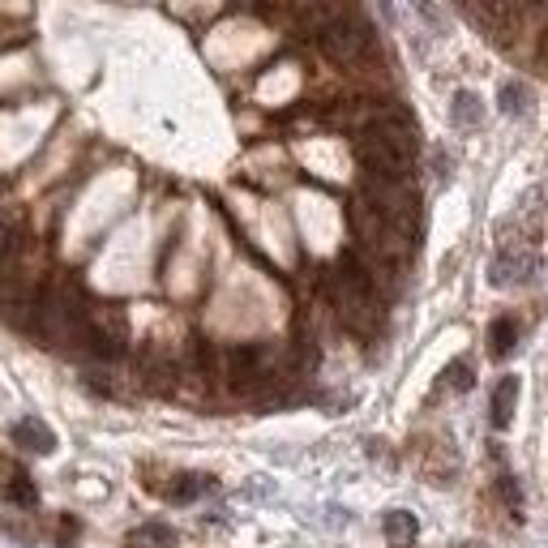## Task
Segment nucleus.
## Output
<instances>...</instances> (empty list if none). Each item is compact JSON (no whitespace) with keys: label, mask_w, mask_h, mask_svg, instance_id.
<instances>
[{"label":"nucleus","mask_w":548,"mask_h":548,"mask_svg":"<svg viewBox=\"0 0 548 548\" xmlns=\"http://www.w3.org/2000/svg\"><path fill=\"white\" fill-rule=\"evenodd\" d=\"M416 531H420V527H416V519H411L407 510H390V514H386V540H390V544L407 548L411 540H416Z\"/></svg>","instance_id":"obj_6"},{"label":"nucleus","mask_w":548,"mask_h":548,"mask_svg":"<svg viewBox=\"0 0 548 548\" xmlns=\"http://www.w3.org/2000/svg\"><path fill=\"white\" fill-rule=\"evenodd\" d=\"M206 489H210V480H206V476H176V484H172V489H167V497H172V501H180V506H185V501L202 497Z\"/></svg>","instance_id":"obj_9"},{"label":"nucleus","mask_w":548,"mask_h":548,"mask_svg":"<svg viewBox=\"0 0 548 548\" xmlns=\"http://www.w3.org/2000/svg\"><path fill=\"white\" fill-rule=\"evenodd\" d=\"M133 540H137V544H142V540H155V544H172V531H167V527H142V531H137Z\"/></svg>","instance_id":"obj_12"},{"label":"nucleus","mask_w":548,"mask_h":548,"mask_svg":"<svg viewBox=\"0 0 548 548\" xmlns=\"http://www.w3.org/2000/svg\"><path fill=\"white\" fill-rule=\"evenodd\" d=\"M514 343H519V326H514V317H497V322L489 326V352L501 360L514 352Z\"/></svg>","instance_id":"obj_5"},{"label":"nucleus","mask_w":548,"mask_h":548,"mask_svg":"<svg viewBox=\"0 0 548 548\" xmlns=\"http://www.w3.org/2000/svg\"><path fill=\"white\" fill-rule=\"evenodd\" d=\"M514 403H519V377H501L497 390H493V429H506V424L514 420Z\"/></svg>","instance_id":"obj_4"},{"label":"nucleus","mask_w":548,"mask_h":548,"mask_svg":"<svg viewBox=\"0 0 548 548\" xmlns=\"http://www.w3.org/2000/svg\"><path fill=\"white\" fill-rule=\"evenodd\" d=\"M5 497L13 501V506H26V510H30V506H35V484H30L26 476H13V480L5 484Z\"/></svg>","instance_id":"obj_10"},{"label":"nucleus","mask_w":548,"mask_h":548,"mask_svg":"<svg viewBox=\"0 0 548 548\" xmlns=\"http://www.w3.org/2000/svg\"><path fill=\"white\" fill-rule=\"evenodd\" d=\"M317 43H322V52L334 60V65H369L377 56V35L373 26L360 18V13H343V18H334L326 30H317Z\"/></svg>","instance_id":"obj_1"},{"label":"nucleus","mask_w":548,"mask_h":548,"mask_svg":"<svg viewBox=\"0 0 548 548\" xmlns=\"http://www.w3.org/2000/svg\"><path fill=\"white\" fill-rule=\"evenodd\" d=\"M73 531H78V527H73V519H65V527H60V544H69Z\"/></svg>","instance_id":"obj_13"},{"label":"nucleus","mask_w":548,"mask_h":548,"mask_svg":"<svg viewBox=\"0 0 548 548\" xmlns=\"http://www.w3.org/2000/svg\"><path fill=\"white\" fill-rule=\"evenodd\" d=\"M536 253L531 249H501L497 257H493V266H489V279L497 283V287H510V283H527L531 274H536Z\"/></svg>","instance_id":"obj_2"},{"label":"nucleus","mask_w":548,"mask_h":548,"mask_svg":"<svg viewBox=\"0 0 548 548\" xmlns=\"http://www.w3.org/2000/svg\"><path fill=\"white\" fill-rule=\"evenodd\" d=\"M446 386L459 390V394L471 390V364H467V360H454V364H450V369H446Z\"/></svg>","instance_id":"obj_11"},{"label":"nucleus","mask_w":548,"mask_h":548,"mask_svg":"<svg viewBox=\"0 0 548 548\" xmlns=\"http://www.w3.org/2000/svg\"><path fill=\"white\" fill-rule=\"evenodd\" d=\"M454 125L459 129H471V125H480V99L471 95V90H459V95H454Z\"/></svg>","instance_id":"obj_7"},{"label":"nucleus","mask_w":548,"mask_h":548,"mask_svg":"<svg viewBox=\"0 0 548 548\" xmlns=\"http://www.w3.org/2000/svg\"><path fill=\"white\" fill-rule=\"evenodd\" d=\"M544 60H548V30H544Z\"/></svg>","instance_id":"obj_14"},{"label":"nucleus","mask_w":548,"mask_h":548,"mask_svg":"<svg viewBox=\"0 0 548 548\" xmlns=\"http://www.w3.org/2000/svg\"><path fill=\"white\" fill-rule=\"evenodd\" d=\"M13 446L35 450V454H52L56 450V433L43 429V420H18V424H13Z\"/></svg>","instance_id":"obj_3"},{"label":"nucleus","mask_w":548,"mask_h":548,"mask_svg":"<svg viewBox=\"0 0 548 548\" xmlns=\"http://www.w3.org/2000/svg\"><path fill=\"white\" fill-rule=\"evenodd\" d=\"M527 108H531V90L523 82L501 86V112H506V116H523Z\"/></svg>","instance_id":"obj_8"}]
</instances>
